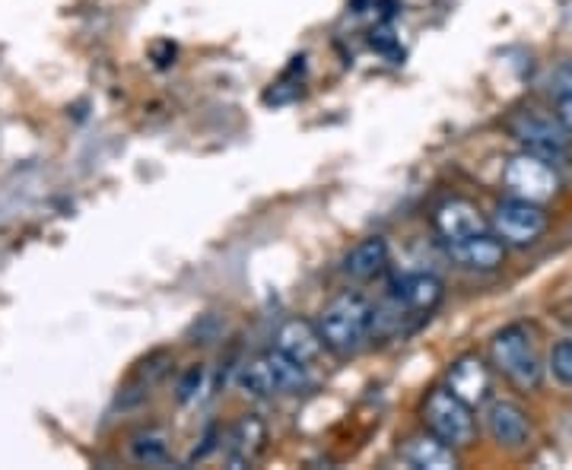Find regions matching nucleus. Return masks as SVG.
<instances>
[{"label": "nucleus", "mask_w": 572, "mask_h": 470, "mask_svg": "<svg viewBox=\"0 0 572 470\" xmlns=\"http://www.w3.org/2000/svg\"><path fill=\"white\" fill-rule=\"evenodd\" d=\"M318 331L328 349H334L338 356H353L373 337V306L356 293H344L321 309Z\"/></svg>", "instance_id": "f257e3e1"}, {"label": "nucleus", "mask_w": 572, "mask_h": 470, "mask_svg": "<svg viewBox=\"0 0 572 470\" xmlns=\"http://www.w3.org/2000/svg\"><path fill=\"white\" fill-rule=\"evenodd\" d=\"M490 359L518 388L528 391L540 385V359L531 344V334L522 324H508L490 341Z\"/></svg>", "instance_id": "f03ea898"}, {"label": "nucleus", "mask_w": 572, "mask_h": 470, "mask_svg": "<svg viewBox=\"0 0 572 470\" xmlns=\"http://www.w3.org/2000/svg\"><path fill=\"white\" fill-rule=\"evenodd\" d=\"M423 423L430 426V433L436 439H443L451 448H465L474 442V416L471 404H465L458 394H451L448 388H436L426 404H423Z\"/></svg>", "instance_id": "7ed1b4c3"}, {"label": "nucleus", "mask_w": 572, "mask_h": 470, "mask_svg": "<svg viewBox=\"0 0 572 470\" xmlns=\"http://www.w3.org/2000/svg\"><path fill=\"white\" fill-rule=\"evenodd\" d=\"M508 130L528 153H538L544 159L567 153L572 144V130L567 127V122L560 115L557 118L544 115L538 108H525V112L512 115Z\"/></svg>", "instance_id": "20e7f679"}, {"label": "nucleus", "mask_w": 572, "mask_h": 470, "mask_svg": "<svg viewBox=\"0 0 572 470\" xmlns=\"http://www.w3.org/2000/svg\"><path fill=\"white\" fill-rule=\"evenodd\" d=\"M503 185H506L512 197H522V200H531V204H547L560 188V179L547 165V159L525 150V153H518V157H512L506 162Z\"/></svg>", "instance_id": "39448f33"}, {"label": "nucleus", "mask_w": 572, "mask_h": 470, "mask_svg": "<svg viewBox=\"0 0 572 470\" xmlns=\"http://www.w3.org/2000/svg\"><path fill=\"white\" fill-rule=\"evenodd\" d=\"M493 232L506 242V245H531L538 242L547 229V214L540 210V204H531V200H522V197H508L496 207L493 214Z\"/></svg>", "instance_id": "423d86ee"}, {"label": "nucleus", "mask_w": 572, "mask_h": 470, "mask_svg": "<svg viewBox=\"0 0 572 470\" xmlns=\"http://www.w3.org/2000/svg\"><path fill=\"white\" fill-rule=\"evenodd\" d=\"M483 426H487L490 439L506 448H518L531 436V423H528L525 410L512 401H490L483 410Z\"/></svg>", "instance_id": "0eeeda50"}, {"label": "nucleus", "mask_w": 572, "mask_h": 470, "mask_svg": "<svg viewBox=\"0 0 572 470\" xmlns=\"http://www.w3.org/2000/svg\"><path fill=\"white\" fill-rule=\"evenodd\" d=\"M433 222H436V232L443 236L445 245L487 232V220L480 217V210L471 200H461V197H451V200L439 204Z\"/></svg>", "instance_id": "6e6552de"}, {"label": "nucleus", "mask_w": 572, "mask_h": 470, "mask_svg": "<svg viewBox=\"0 0 572 470\" xmlns=\"http://www.w3.org/2000/svg\"><path fill=\"white\" fill-rule=\"evenodd\" d=\"M443 280H436L433 274H404L391 283V299L411 314H430L443 302Z\"/></svg>", "instance_id": "1a4fd4ad"}, {"label": "nucleus", "mask_w": 572, "mask_h": 470, "mask_svg": "<svg viewBox=\"0 0 572 470\" xmlns=\"http://www.w3.org/2000/svg\"><path fill=\"white\" fill-rule=\"evenodd\" d=\"M448 254H451V261H458L468 271H496L503 264V257H506V242L500 236L480 232V236H471V239L451 242Z\"/></svg>", "instance_id": "9d476101"}, {"label": "nucleus", "mask_w": 572, "mask_h": 470, "mask_svg": "<svg viewBox=\"0 0 572 470\" xmlns=\"http://www.w3.org/2000/svg\"><path fill=\"white\" fill-rule=\"evenodd\" d=\"M448 391L458 394L465 404H483L490 394V369L477 359V356H461L451 369H448Z\"/></svg>", "instance_id": "9b49d317"}, {"label": "nucleus", "mask_w": 572, "mask_h": 470, "mask_svg": "<svg viewBox=\"0 0 572 470\" xmlns=\"http://www.w3.org/2000/svg\"><path fill=\"white\" fill-rule=\"evenodd\" d=\"M264 369H267V381H271V391L274 394H299L312 385V376H309V366L286 356L284 349H271L261 356Z\"/></svg>", "instance_id": "f8f14e48"}, {"label": "nucleus", "mask_w": 572, "mask_h": 470, "mask_svg": "<svg viewBox=\"0 0 572 470\" xmlns=\"http://www.w3.org/2000/svg\"><path fill=\"white\" fill-rule=\"evenodd\" d=\"M277 349H284L286 356L299 359V363H312L321 356L324 341H321V331L318 324H309L302 318H289L284 328L277 331Z\"/></svg>", "instance_id": "ddd939ff"}, {"label": "nucleus", "mask_w": 572, "mask_h": 470, "mask_svg": "<svg viewBox=\"0 0 572 470\" xmlns=\"http://www.w3.org/2000/svg\"><path fill=\"white\" fill-rule=\"evenodd\" d=\"M264 439H267L264 423H261L258 416H242V420L232 426L229 439H226V461H229L232 468L252 465L254 458H258V451H261V445H264Z\"/></svg>", "instance_id": "4468645a"}, {"label": "nucleus", "mask_w": 572, "mask_h": 470, "mask_svg": "<svg viewBox=\"0 0 572 470\" xmlns=\"http://www.w3.org/2000/svg\"><path fill=\"white\" fill-rule=\"evenodd\" d=\"M388 261V242L381 236H369L356 242L344 257V274L350 280H373Z\"/></svg>", "instance_id": "2eb2a0df"}, {"label": "nucleus", "mask_w": 572, "mask_h": 470, "mask_svg": "<svg viewBox=\"0 0 572 470\" xmlns=\"http://www.w3.org/2000/svg\"><path fill=\"white\" fill-rule=\"evenodd\" d=\"M404 461L411 468H430V470H448L455 468V448L445 445L436 436H416L404 445Z\"/></svg>", "instance_id": "dca6fc26"}, {"label": "nucleus", "mask_w": 572, "mask_h": 470, "mask_svg": "<svg viewBox=\"0 0 572 470\" xmlns=\"http://www.w3.org/2000/svg\"><path fill=\"white\" fill-rule=\"evenodd\" d=\"M130 455L137 465H165L169 461V442L159 429H147V433H137L130 439Z\"/></svg>", "instance_id": "f3484780"}, {"label": "nucleus", "mask_w": 572, "mask_h": 470, "mask_svg": "<svg viewBox=\"0 0 572 470\" xmlns=\"http://www.w3.org/2000/svg\"><path fill=\"white\" fill-rule=\"evenodd\" d=\"M550 372L560 385L572 388V341H560L550 349Z\"/></svg>", "instance_id": "a211bd4d"}, {"label": "nucleus", "mask_w": 572, "mask_h": 470, "mask_svg": "<svg viewBox=\"0 0 572 470\" xmlns=\"http://www.w3.org/2000/svg\"><path fill=\"white\" fill-rule=\"evenodd\" d=\"M201 385H204V366H191L185 378L179 381V401L182 404H188L197 398V391H201Z\"/></svg>", "instance_id": "6ab92c4d"}, {"label": "nucleus", "mask_w": 572, "mask_h": 470, "mask_svg": "<svg viewBox=\"0 0 572 470\" xmlns=\"http://www.w3.org/2000/svg\"><path fill=\"white\" fill-rule=\"evenodd\" d=\"M550 83H557L560 95L572 93V64H567V67H563V70H560V73H557L553 80H550Z\"/></svg>", "instance_id": "aec40b11"}, {"label": "nucleus", "mask_w": 572, "mask_h": 470, "mask_svg": "<svg viewBox=\"0 0 572 470\" xmlns=\"http://www.w3.org/2000/svg\"><path fill=\"white\" fill-rule=\"evenodd\" d=\"M557 115H560V118L567 122V127H570V130H572V93L560 95V105H557Z\"/></svg>", "instance_id": "412c9836"}]
</instances>
